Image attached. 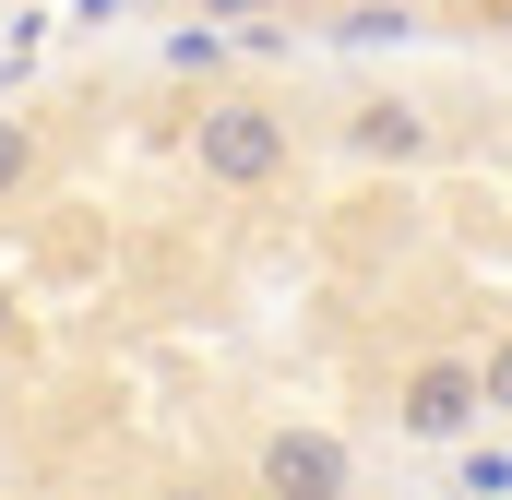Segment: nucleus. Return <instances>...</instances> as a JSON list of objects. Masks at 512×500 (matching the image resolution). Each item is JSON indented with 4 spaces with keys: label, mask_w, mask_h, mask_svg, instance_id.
<instances>
[{
    "label": "nucleus",
    "mask_w": 512,
    "mask_h": 500,
    "mask_svg": "<svg viewBox=\"0 0 512 500\" xmlns=\"http://www.w3.org/2000/svg\"><path fill=\"white\" fill-rule=\"evenodd\" d=\"M286 155H298V120L274 96H203V120H191V179L203 191H274Z\"/></svg>",
    "instance_id": "f257e3e1"
},
{
    "label": "nucleus",
    "mask_w": 512,
    "mask_h": 500,
    "mask_svg": "<svg viewBox=\"0 0 512 500\" xmlns=\"http://www.w3.org/2000/svg\"><path fill=\"white\" fill-rule=\"evenodd\" d=\"M393 429L429 441V453H441V441H477V429H489V370H477V358H417V370L393 381Z\"/></svg>",
    "instance_id": "f03ea898"
},
{
    "label": "nucleus",
    "mask_w": 512,
    "mask_h": 500,
    "mask_svg": "<svg viewBox=\"0 0 512 500\" xmlns=\"http://www.w3.org/2000/svg\"><path fill=\"white\" fill-rule=\"evenodd\" d=\"M251 489H274V500H358V453H346L334 429L286 417V429H262V453H251Z\"/></svg>",
    "instance_id": "7ed1b4c3"
},
{
    "label": "nucleus",
    "mask_w": 512,
    "mask_h": 500,
    "mask_svg": "<svg viewBox=\"0 0 512 500\" xmlns=\"http://www.w3.org/2000/svg\"><path fill=\"white\" fill-rule=\"evenodd\" d=\"M334 143H346L358 167H429V108H417V96H393V84H370V96H346Z\"/></svg>",
    "instance_id": "20e7f679"
},
{
    "label": "nucleus",
    "mask_w": 512,
    "mask_h": 500,
    "mask_svg": "<svg viewBox=\"0 0 512 500\" xmlns=\"http://www.w3.org/2000/svg\"><path fill=\"white\" fill-rule=\"evenodd\" d=\"M322 36H346V48H405V36H417V0H334V12H322Z\"/></svg>",
    "instance_id": "39448f33"
},
{
    "label": "nucleus",
    "mask_w": 512,
    "mask_h": 500,
    "mask_svg": "<svg viewBox=\"0 0 512 500\" xmlns=\"http://www.w3.org/2000/svg\"><path fill=\"white\" fill-rule=\"evenodd\" d=\"M36 167H48L36 120H12V108H0V203H12V191H36Z\"/></svg>",
    "instance_id": "423d86ee"
},
{
    "label": "nucleus",
    "mask_w": 512,
    "mask_h": 500,
    "mask_svg": "<svg viewBox=\"0 0 512 500\" xmlns=\"http://www.w3.org/2000/svg\"><path fill=\"white\" fill-rule=\"evenodd\" d=\"M512 489V453H465V500H501Z\"/></svg>",
    "instance_id": "0eeeda50"
},
{
    "label": "nucleus",
    "mask_w": 512,
    "mask_h": 500,
    "mask_svg": "<svg viewBox=\"0 0 512 500\" xmlns=\"http://www.w3.org/2000/svg\"><path fill=\"white\" fill-rule=\"evenodd\" d=\"M477 370H489V417H512V334L489 346V358H477Z\"/></svg>",
    "instance_id": "6e6552de"
},
{
    "label": "nucleus",
    "mask_w": 512,
    "mask_h": 500,
    "mask_svg": "<svg viewBox=\"0 0 512 500\" xmlns=\"http://www.w3.org/2000/svg\"><path fill=\"white\" fill-rule=\"evenodd\" d=\"M155 500H227V489H203V477H179V489H155Z\"/></svg>",
    "instance_id": "1a4fd4ad"
},
{
    "label": "nucleus",
    "mask_w": 512,
    "mask_h": 500,
    "mask_svg": "<svg viewBox=\"0 0 512 500\" xmlns=\"http://www.w3.org/2000/svg\"><path fill=\"white\" fill-rule=\"evenodd\" d=\"M108 12H131V0H84V24H108Z\"/></svg>",
    "instance_id": "9d476101"
},
{
    "label": "nucleus",
    "mask_w": 512,
    "mask_h": 500,
    "mask_svg": "<svg viewBox=\"0 0 512 500\" xmlns=\"http://www.w3.org/2000/svg\"><path fill=\"white\" fill-rule=\"evenodd\" d=\"M0 322H12V286H0Z\"/></svg>",
    "instance_id": "9b49d317"
},
{
    "label": "nucleus",
    "mask_w": 512,
    "mask_h": 500,
    "mask_svg": "<svg viewBox=\"0 0 512 500\" xmlns=\"http://www.w3.org/2000/svg\"><path fill=\"white\" fill-rule=\"evenodd\" d=\"M215 12H239V0H215Z\"/></svg>",
    "instance_id": "f8f14e48"
},
{
    "label": "nucleus",
    "mask_w": 512,
    "mask_h": 500,
    "mask_svg": "<svg viewBox=\"0 0 512 500\" xmlns=\"http://www.w3.org/2000/svg\"><path fill=\"white\" fill-rule=\"evenodd\" d=\"M251 500H274V489H251Z\"/></svg>",
    "instance_id": "ddd939ff"
}]
</instances>
